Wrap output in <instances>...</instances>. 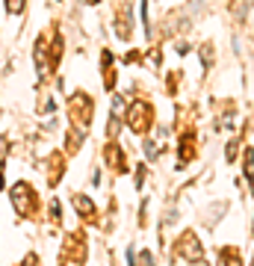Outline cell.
Masks as SVG:
<instances>
[{"instance_id": "1", "label": "cell", "mask_w": 254, "mask_h": 266, "mask_svg": "<svg viewBox=\"0 0 254 266\" xmlns=\"http://www.w3.org/2000/svg\"><path fill=\"white\" fill-rule=\"evenodd\" d=\"M148 116H151V106L145 104V101H136V104L127 109V122L133 124L136 133H142L145 127H148Z\"/></svg>"}, {"instance_id": "2", "label": "cell", "mask_w": 254, "mask_h": 266, "mask_svg": "<svg viewBox=\"0 0 254 266\" xmlns=\"http://www.w3.org/2000/svg\"><path fill=\"white\" fill-rule=\"evenodd\" d=\"M30 195H33V189H30L24 180L12 186V201H15V210H18L21 216H27V213H30V204H27V198H30Z\"/></svg>"}, {"instance_id": "3", "label": "cell", "mask_w": 254, "mask_h": 266, "mask_svg": "<svg viewBox=\"0 0 254 266\" xmlns=\"http://www.w3.org/2000/svg\"><path fill=\"white\" fill-rule=\"evenodd\" d=\"M180 254L189 257V260L201 257V246H195V237L192 234H184V240H180Z\"/></svg>"}, {"instance_id": "4", "label": "cell", "mask_w": 254, "mask_h": 266, "mask_svg": "<svg viewBox=\"0 0 254 266\" xmlns=\"http://www.w3.org/2000/svg\"><path fill=\"white\" fill-rule=\"evenodd\" d=\"M74 207H77V213H83V216H92V213H95V207H92V201H89L86 195H74Z\"/></svg>"}, {"instance_id": "5", "label": "cell", "mask_w": 254, "mask_h": 266, "mask_svg": "<svg viewBox=\"0 0 254 266\" xmlns=\"http://www.w3.org/2000/svg\"><path fill=\"white\" fill-rule=\"evenodd\" d=\"M106 160H110V166H116V169H124V163H121V151H119L116 145L106 148Z\"/></svg>"}, {"instance_id": "6", "label": "cell", "mask_w": 254, "mask_h": 266, "mask_svg": "<svg viewBox=\"0 0 254 266\" xmlns=\"http://www.w3.org/2000/svg\"><path fill=\"white\" fill-rule=\"evenodd\" d=\"M6 9H9L12 15H21V12H24V0H6Z\"/></svg>"}, {"instance_id": "7", "label": "cell", "mask_w": 254, "mask_h": 266, "mask_svg": "<svg viewBox=\"0 0 254 266\" xmlns=\"http://www.w3.org/2000/svg\"><path fill=\"white\" fill-rule=\"evenodd\" d=\"M139 266H154V260H151V254H148V251H145V254H142V260H139Z\"/></svg>"}, {"instance_id": "8", "label": "cell", "mask_w": 254, "mask_h": 266, "mask_svg": "<svg viewBox=\"0 0 254 266\" xmlns=\"http://www.w3.org/2000/svg\"><path fill=\"white\" fill-rule=\"evenodd\" d=\"M234 157H237V142L228 145V160H234Z\"/></svg>"}, {"instance_id": "9", "label": "cell", "mask_w": 254, "mask_h": 266, "mask_svg": "<svg viewBox=\"0 0 254 266\" xmlns=\"http://www.w3.org/2000/svg\"><path fill=\"white\" fill-rule=\"evenodd\" d=\"M3 148H6V139H3V136H0V157H3Z\"/></svg>"}, {"instance_id": "10", "label": "cell", "mask_w": 254, "mask_h": 266, "mask_svg": "<svg viewBox=\"0 0 254 266\" xmlns=\"http://www.w3.org/2000/svg\"><path fill=\"white\" fill-rule=\"evenodd\" d=\"M192 266H204V263H192Z\"/></svg>"}, {"instance_id": "11", "label": "cell", "mask_w": 254, "mask_h": 266, "mask_svg": "<svg viewBox=\"0 0 254 266\" xmlns=\"http://www.w3.org/2000/svg\"><path fill=\"white\" fill-rule=\"evenodd\" d=\"M0 186H3V177H0Z\"/></svg>"}]
</instances>
